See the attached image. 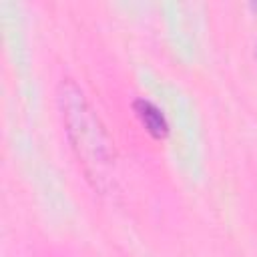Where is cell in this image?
I'll use <instances>...</instances> for the list:
<instances>
[{
    "mask_svg": "<svg viewBox=\"0 0 257 257\" xmlns=\"http://www.w3.org/2000/svg\"><path fill=\"white\" fill-rule=\"evenodd\" d=\"M60 104L68 126L66 131L74 147L78 149V155L86 159L84 163H92V165L108 163L106 159L110 157V145L104 137L102 126L98 124V118L88 108L82 92L70 82L62 84Z\"/></svg>",
    "mask_w": 257,
    "mask_h": 257,
    "instance_id": "6da1fadb",
    "label": "cell"
},
{
    "mask_svg": "<svg viewBox=\"0 0 257 257\" xmlns=\"http://www.w3.org/2000/svg\"><path fill=\"white\" fill-rule=\"evenodd\" d=\"M135 112L137 116L141 118V122L145 124V128L155 137V139H163L169 131V124H167V118L165 114L159 110V106H155L151 100H145V98H139L135 100Z\"/></svg>",
    "mask_w": 257,
    "mask_h": 257,
    "instance_id": "7a4b0ae2",
    "label": "cell"
},
{
    "mask_svg": "<svg viewBox=\"0 0 257 257\" xmlns=\"http://www.w3.org/2000/svg\"><path fill=\"white\" fill-rule=\"evenodd\" d=\"M251 8H253V10L257 12V2H253V4H251Z\"/></svg>",
    "mask_w": 257,
    "mask_h": 257,
    "instance_id": "3957f363",
    "label": "cell"
}]
</instances>
